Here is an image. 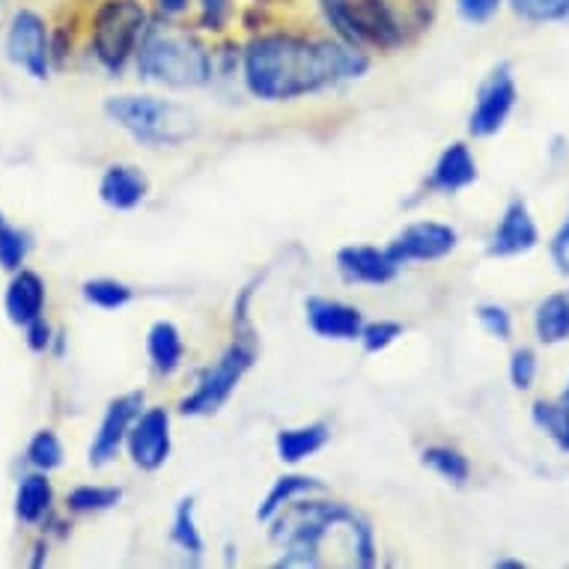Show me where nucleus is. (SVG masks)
Instances as JSON below:
<instances>
[{
    "label": "nucleus",
    "mask_w": 569,
    "mask_h": 569,
    "mask_svg": "<svg viewBox=\"0 0 569 569\" xmlns=\"http://www.w3.org/2000/svg\"><path fill=\"white\" fill-rule=\"evenodd\" d=\"M337 269L343 271L346 280L352 283H388V280L397 274L400 262L393 260L388 248L379 251V248H370V244H349L343 251L337 253Z\"/></svg>",
    "instance_id": "ddd939ff"
},
{
    "label": "nucleus",
    "mask_w": 569,
    "mask_h": 569,
    "mask_svg": "<svg viewBox=\"0 0 569 569\" xmlns=\"http://www.w3.org/2000/svg\"><path fill=\"white\" fill-rule=\"evenodd\" d=\"M203 3V19L209 28H221L227 19V10H230V0H200Z\"/></svg>",
    "instance_id": "e433bc0d"
},
{
    "label": "nucleus",
    "mask_w": 569,
    "mask_h": 569,
    "mask_svg": "<svg viewBox=\"0 0 569 569\" xmlns=\"http://www.w3.org/2000/svg\"><path fill=\"white\" fill-rule=\"evenodd\" d=\"M402 335V326L397 322H373V326L361 328V343L367 352H382Z\"/></svg>",
    "instance_id": "473e14b6"
},
{
    "label": "nucleus",
    "mask_w": 569,
    "mask_h": 569,
    "mask_svg": "<svg viewBox=\"0 0 569 569\" xmlns=\"http://www.w3.org/2000/svg\"><path fill=\"white\" fill-rule=\"evenodd\" d=\"M533 379H537V355H533V349L522 346L510 358V382H513L516 391H528Z\"/></svg>",
    "instance_id": "2f4dec72"
},
{
    "label": "nucleus",
    "mask_w": 569,
    "mask_h": 569,
    "mask_svg": "<svg viewBox=\"0 0 569 569\" xmlns=\"http://www.w3.org/2000/svg\"><path fill=\"white\" fill-rule=\"evenodd\" d=\"M104 113L147 147H173L197 129V117L188 108L152 96H111Z\"/></svg>",
    "instance_id": "7ed1b4c3"
},
{
    "label": "nucleus",
    "mask_w": 569,
    "mask_h": 569,
    "mask_svg": "<svg viewBox=\"0 0 569 569\" xmlns=\"http://www.w3.org/2000/svg\"><path fill=\"white\" fill-rule=\"evenodd\" d=\"M138 72L164 87H203L212 78V60L182 30L147 28L138 46Z\"/></svg>",
    "instance_id": "f03ea898"
},
{
    "label": "nucleus",
    "mask_w": 569,
    "mask_h": 569,
    "mask_svg": "<svg viewBox=\"0 0 569 569\" xmlns=\"http://www.w3.org/2000/svg\"><path fill=\"white\" fill-rule=\"evenodd\" d=\"M253 365V346L244 343V340H236L230 349H227L221 358L216 361V367H209L200 382L186 400L179 402V411L188 415V418H197V415H212L230 400V393L236 391V385L242 382V376L248 373V367Z\"/></svg>",
    "instance_id": "423d86ee"
},
{
    "label": "nucleus",
    "mask_w": 569,
    "mask_h": 569,
    "mask_svg": "<svg viewBox=\"0 0 569 569\" xmlns=\"http://www.w3.org/2000/svg\"><path fill=\"white\" fill-rule=\"evenodd\" d=\"M147 352H150L152 367L159 373L170 376L182 365V352H186V343H182V335L173 322H156L147 335Z\"/></svg>",
    "instance_id": "6ab92c4d"
},
{
    "label": "nucleus",
    "mask_w": 569,
    "mask_h": 569,
    "mask_svg": "<svg viewBox=\"0 0 569 569\" xmlns=\"http://www.w3.org/2000/svg\"><path fill=\"white\" fill-rule=\"evenodd\" d=\"M457 248V230L439 221H418L402 230L391 244L388 253L393 260L411 262V260H441Z\"/></svg>",
    "instance_id": "9b49d317"
},
{
    "label": "nucleus",
    "mask_w": 569,
    "mask_h": 569,
    "mask_svg": "<svg viewBox=\"0 0 569 569\" xmlns=\"http://www.w3.org/2000/svg\"><path fill=\"white\" fill-rule=\"evenodd\" d=\"M51 501H54V492H51V483H48L46 471L21 477L19 492H16V516H19L21 522H42L48 516V510H51Z\"/></svg>",
    "instance_id": "a211bd4d"
},
{
    "label": "nucleus",
    "mask_w": 569,
    "mask_h": 569,
    "mask_svg": "<svg viewBox=\"0 0 569 569\" xmlns=\"http://www.w3.org/2000/svg\"><path fill=\"white\" fill-rule=\"evenodd\" d=\"M28 346L33 352H46L48 346H51V326L42 317L33 319L28 326Z\"/></svg>",
    "instance_id": "c9c22d12"
},
{
    "label": "nucleus",
    "mask_w": 569,
    "mask_h": 569,
    "mask_svg": "<svg viewBox=\"0 0 569 569\" xmlns=\"http://www.w3.org/2000/svg\"><path fill=\"white\" fill-rule=\"evenodd\" d=\"M510 3L528 21H563L569 16V0H510Z\"/></svg>",
    "instance_id": "c756f323"
},
{
    "label": "nucleus",
    "mask_w": 569,
    "mask_h": 569,
    "mask_svg": "<svg viewBox=\"0 0 569 569\" xmlns=\"http://www.w3.org/2000/svg\"><path fill=\"white\" fill-rule=\"evenodd\" d=\"M328 427L326 423H310V427H296V430H280L278 439H274V448H278V457L283 462H301V459L313 457L317 450L326 448L328 441Z\"/></svg>",
    "instance_id": "aec40b11"
},
{
    "label": "nucleus",
    "mask_w": 569,
    "mask_h": 569,
    "mask_svg": "<svg viewBox=\"0 0 569 569\" xmlns=\"http://www.w3.org/2000/svg\"><path fill=\"white\" fill-rule=\"evenodd\" d=\"M459 3V16L471 24H483L498 12L501 0H457Z\"/></svg>",
    "instance_id": "72a5a7b5"
},
{
    "label": "nucleus",
    "mask_w": 569,
    "mask_h": 569,
    "mask_svg": "<svg viewBox=\"0 0 569 569\" xmlns=\"http://www.w3.org/2000/svg\"><path fill=\"white\" fill-rule=\"evenodd\" d=\"M540 242V230L533 224L531 212L525 200H510L505 209V216L495 227L492 244H489V253L492 257H516V253H528L537 248Z\"/></svg>",
    "instance_id": "f8f14e48"
},
{
    "label": "nucleus",
    "mask_w": 569,
    "mask_h": 569,
    "mask_svg": "<svg viewBox=\"0 0 569 569\" xmlns=\"http://www.w3.org/2000/svg\"><path fill=\"white\" fill-rule=\"evenodd\" d=\"M131 462L143 471H156L170 457V415L164 409L140 411L129 430Z\"/></svg>",
    "instance_id": "1a4fd4ad"
},
{
    "label": "nucleus",
    "mask_w": 569,
    "mask_h": 569,
    "mask_svg": "<svg viewBox=\"0 0 569 569\" xmlns=\"http://www.w3.org/2000/svg\"><path fill=\"white\" fill-rule=\"evenodd\" d=\"M3 305H7L10 322L28 328L33 319L42 317V308H46V280L39 278L37 271L19 269L7 287Z\"/></svg>",
    "instance_id": "2eb2a0df"
},
{
    "label": "nucleus",
    "mask_w": 569,
    "mask_h": 569,
    "mask_svg": "<svg viewBox=\"0 0 569 569\" xmlns=\"http://www.w3.org/2000/svg\"><path fill=\"white\" fill-rule=\"evenodd\" d=\"M567 19H569V16H567Z\"/></svg>",
    "instance_id": "79ce46f5"
},
{
    "label": "nucleus",
    "mask_w": 569,
    "mask_h": 569,
    "mask_svg": "<svg viewBox=\"0 0 569 569\" xmlns=\"http://www.w3.org/2000/svg\"><path fill=\"white\" fill-rule=\"evenodd\" d=\"M84 299L93 305V308L102 310H117L126 308L131 301V290L126 283L113 278H93L84 283Z\"/></svg>",
    "instance_id": "bb28decb"
},
{
    "label": "nucleus",
    "mask_w": 569,
    "mask_h": 569,
    "mask_svg": "<svg viewBox=\"0 0 569 569\" xmlns=\"http://www.w3.org/2000/svg\"><path fill=\"white\" fill-rule=\"evenodd\" d=\"M7 57L37 81L48 76L51 42H48L46 21L39 19L37 12L21 10L12 16L10 33H7Z\"/></svg>",
    "instance_id": "0eeeda50"
},
{
    "label": "nucleus",
    "mask_w": 569,
    "mask_h": 569,
    "mask_svg": "<svg viewBox=\"0 0 569 569\" xmlns=\"http://www.w3.org/2000/svg\"><path fill=\"white\" fill-rule=\"evenodd\" d=\"M3 7H7V0H0V16H3Z\"/></svg>",
    "instance_id": "a19ab883"
},
{
    "label": "nucleus",
    "mask_w": 569,
    "mask_h": 569,
    "mask_svg": "<svg viewBox=\"0 0 569 569\" xmlns=\"http://www.w3.org/2000/svg\"><path fill=\"white\" fill-rule=\"evenodd\" d=\"M28 462L37 471H54L63 466V445L54 436V430H39L28 445Z\"/></svg>",
    "instance_id": "c85d7f7f"
},
{
    "label": "nucleus",
    "mask_w": 569,
    "mask_h": 569,
    "mask_svg": "<svg viewBox=\"0 0 569 569\" xmlns=\"http://www.w3.org/2000/svg\"><path fill=\"white\" fill-rule=\"evenodd\" d=\"M140 406H143V393H122V397L108 402L99 432L90 445V466H108L120 453L122 441L129 439L131 423L138 420Z\"/></svg>",
    "instance_id": "9d476101"
},
{
    "label": "nucleus",
    "mask_w": 569,
    "mask_h": 569,
    "mask_svg": "<svg viewBox=\"0 0 569 569\" xmlns=\"http://www.w3.org/2000/svg\"><path fill=\"white\" fill-rule=\"evenodd\" d=\"M423 466H430L436 475H441L450 483H466L468 475H471V466L468 459L453 448H445V445H436V448L423 450Z\"/></svg>",
    "instance_id": "b1692460"
},
{
    "label": "nucleus",
    "mask_w": 569,
    "mask_h": 569,
    "mask_svg": "<svg viewBox=\"0 0 569 569\" xmlns=\"http://www.w3.org/2000/svg\"><path fill=\"white\" fill-rule=\"evenodd\" d=\"M365 69L367 57L358 48L328 39L271 33L253 39L244 51V84L269 102L319 93L346 78H358Z\"/></svg>",
    "instance_id": "f257e3e1"
},
{
    "label": "nucleus",
    "mask_w": 569,
    "mask_h": 569,
    "mask_svg": "<svg viewBox=\"0 0 569 569\" xmlns=\"http://www.w3.org/2000/svg\"><path fill=\"white\" fill-rule=\"evenodd\" d=\"M533 423L540 427L560 453H569V406L560 402H533Z\"/></svg>",
    "instance_id": "5701e85b"
},
{
    "label": "nucleus",
    "mask_w": 569,
    "mask_h": 569,
    "mask_svg": "<svg viewBox=\"0 0 569 569\" xmlns=\"http://www.w3.org/2000/svg\"><path fill=\"white\" fill-rule=\"evenodd\" d=\"M533 328L542 343H563L569 340V292H555L542 301L533 317Z\"/></svg>",
    "instance_id": "412c9836"
},
{
    "label": "nucleus",
    "mask_w": 569,
    "mask_h": 569,
    "mask_svg": "<svg viewBox=\"0 0 569 569\" xmlns=\"http://www.w3.org/2000/svg\"><path fill=\"white\" fill-rule=\"evenodd\" d=\"M30 242L19 227H12L7 218L0 216V269L19 271L28 260Z\"/></svg>",
    "instance_id": "cd10ccee"
},
{
    "label": "nucleus",
    "mask_w": 569,
    "mask_h": 569,
    "mask_svg": "<svg viewBox=\"0 0 569 569\" xmlns=\"http://www.w3.org/2000/svg\"><path fill=\"white\" fill-rule=\"evenodd\" d=\"M551 260L560 274H569V224L560 227L558 236L551 239Z\"/></svg>",
    "instance_id": "f704fd0d"
},
{
    "label": "nucleus",
    "mask_w": 569,
    "mask_h": 569,
    "mask_svg": "<svg viewBox=\"0 0 569 569\" xmlns=\"http://www.w3.org/2000/svg\"><path fill=\"white\" fill-rule=\"evenodd\" d=\"M147 33V12L134 0H108L96 12L93 51L99 63L120 72L131 54H138L140 39Z\"/></svg>",
    "instance_id": "20e7f679"
},
{
    "label": "nucleus",
    "mask_w": 569,
    "mask_h": 569,
    "mask_svg": "<svg viewBox=\"0 0 569 569\" xmlns=\"http://www.w3.org/2000/svg\"><path fill=\"white\" fill-rule=\"evenodd\" d=\"M170 540L177 542L182 551H188V555H203V537H200L194 522V498H182V501H179Z\"/></svg>",
    "instance_id": "a878e982"
},
{
    "label": "nucleus",
    "mask_w": 569,
    "mask_h": 569,
    "mask_svg": "<svg viewBox=\"0 0 569 569\" xmlns=\"http://www.w3.org/2000/svg\"><path fill=\"white\" fill-rule=\"evenodd\" d=\"M477 319H480V326H483L492 337H498V340H510V335H513V319H510L507 308L495 305V301H483V305L477 308Z\"/></svg>",
    "instance_id": "7c9ffc66"
},
{
    "label": "nucleus",
    "mask_w": 569,
    "mask_h": 569,
    "mask_svg": "<svg viewBox=\"0 0 569 569\" xmlns=\"http://www.w3.org/2000/svg\"><path fill=\"white\" fill-rule=\"evenodd\" d=\"M188 7V0H161V10L168 12V16H177Z\"/></svg>",
    "instance_id": "4c0bfd02"
},
{
    "label": "nucleus",
    "mask_w": 569,
    "mask_h": 569,
    "mask_svg": "<svg viewBox=\"0 0 569 569\" xmlns=\"http://www.w3.org/2000/svg\"><path fill=\"white\" fill-rule=\"evenodd\" d=\"M495 567H522V560H498Z\"/></svg>",
    "instance_id": "58836bf2"
},
{
    "label": "nucleus",
    "mask_w": 569,
    "mask_h": 569,
    "mask_svg": "<svg viewBox=\"0 0 569 569\" xmlns=\"http://www.w3.org/2000/svg\"><path fill=\"white\" fill-rule=\"evenodd\" d=\"M516 104V81L510 66H498L492 76L486 78L480 93H477V104L468 120V131L475 138H489L495 131L505 129L507 117Z\"/></svg>",
    "instance_id": "6e6552de"
},
{
    "label": "nucleus",
    "mask_w": 569,
    "mask_h": 569,
    "mask_svg": "<svg viewBox=\"0 0 569 569\" xmlns=\"http://www.w3.org/2000/svg\"><path fill=\"white\" fill-rule=\"evenodd\" d=\"M560 400H563L569 406V382H567V388H563V393H560Z\"/></svg>",
    "instance_id": "ea45409f"
},
{
    "label": "nucleus",
    "mask_w": 569,
    "mask_h": 569,
    "mask_svg": "<svg viewBox=\"0 0 569 569\" xmlns=\"http://www.w3.org/2000/svg\"><path fill=\"white\" fill-rule=\"evenodd\" d=\"M328 19L349 46H393L400 42V21L385 0H328Z\"/></svg>",
    "instance_id": "39448f33"
},
{
    "label": "nucleus",
    "mask_w": 569,
    "mask_h": 569,
    "mask_svg": "<svg viewBox=\"0 0 569 569\" xmlns=\"http://www.w3.org/2000/svg\"><path fill=\"white\" fill-rule=\"evenodd\" d=\"M313 489H322V483H319V480H313V477H305V475L278 477V480H274V486L269 489V495L262 498L260 510H257V519H260V522H271V519H274V516H278L283 507L292 505L299 495L313 492Z\"/></svg>",
    "instance_id": "4be33fe9"
},
{
    "label": "nucleus",
    "mask_w": 569,
    "mask_h": 569,
    "mask_svg": "<svg viewBox=\"0 0 569 569\" xmlns=\"http://www.w3.org/2000/svg\"><path fill=\"white\" fill-rule=\"evenodd\" d=\"M147 191H150V182L131 164H111L99 182V197L111 209H134L138 203H143Z\"/></svg>",
    "instance_id": "f3484780"
},
{
    "label": "nucleus",
    "mask_w": 569,
    "mask_h": 569,
    "mask_svg": "<svg viewBox=\"0 0 569 569\" xmlns=\"http://www.w3.org/2000/svg\"><path fill=\"white\" fill-rule=\"evenodd\" d=\"M308 322L313 335L326 337V340H355V337H361V328H365L361 310L335 299H310Z\"/></svg>",
    "instance_id": "4468645a"
},
{
    "label": "nucleus",
    "mask_w": 569,
    "mask_h": 569,
    "mask_svg": "<svg viewBox=\"0 0 569 569\" xmlns=\"http://www.w3.org/2000/svg\"><path fill=\"white\" fill-rule=\"evenodd\" d=\"M122 492L113 486H78L69 492L66 505L76 513H99V510H111L113 505H120Z\"/></svg>",
    "instance_id": "393cba45"
},
{
    "label": "nucleus",
    "mask_w": 569,
    "mask_h": 569,
    "mask_svg": "<svg viewBox=\"0 0 569 569\" xmlns=\"http://www.w3.org/2000/svg\"><path fill=\"white\" fill-rule=\"evenodd\" d=\"M477 179V161L471 156L466 143H450L448 150L441 152L436 168H432V177L427 186L432 191H441V194H457L462 188H468Z\"/></svg>",
    "instance_id": "dca6fc26"
}]
</instances>
